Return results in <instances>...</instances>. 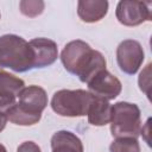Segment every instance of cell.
Wrapping results in <instances>:
<instances>
[{
    "label": "cell",
    "mask_w": 152,
    "mask_h": 152,
    "mask_svg": "<svg viewBox=\"0 0 152 152\" xmlns=\"http://www.w3.org/2000/svg\"><path fill=\"white\" fill-rule=\"evenodd\" d=\"M110 152H140L137 138H115L109 146Z\"/></svg>",
    "instance_id": "5bb4252c"
},
{
    "label": "cell",
    "mask_w": 152,
    "mask_h": 152,
    "mask_svg": "<svg viewBox=\"0 0 152 152\" xmlns=\"http://www.w3.org/2000/svg\"><path fill=\"white\" fill-rule=\"evenodd\" d=\"M61 61L65 70L76 75L81 82L87 83L96 74L106 70V58L100 51L90 48L83 40L69 42L61 52Z\"/></svg>",
    "instance_id": "6da1fadb"
},
{
    "label": "cell",
    "mask_w": 152,
    "mask_h": 152,
    "mask_svg": "<svg viewBox=\"0 0 152 152\" xmlns=\"http://www.w3.org/2000/svg\"><path fill=\"white\" fill-rule=\"evenodd\" d=\"M46 106L48 95L42 87H25L20 91L17 103L8 110L7 120L19 126H32L40 120Z\"/></svg>",
    "instance_id": "7a4b0ae2"
},
{
    "label": "cell",
    "mask_w": 152,
    "mask_h": 152,
    "mask_svg": "<svg viewBox=\"0 0 152 152\" xmlns=\"http://www.w3.org/2000/svg\"><path fill=\"white\" fill-rule=\"evenodd\" d=\"M116 19L125 26H138L152 18L151 2L122 0L119 1L115 10Z\"/></svg>",
    "instance_id": "8992f818"
},
{
    "label": "cell",
    "mask_w": 152,
    "mask_h": 152,
    "mask_svg": "<svg viewBox=\"0 0 152 152\" xmlns=\"http://www.w3.org/2000/svg\"><path fill=\"white\" fill-rule=\"evenodd\" d=\"M28 43L34 53V68H45L56 62L58 49L53 40L40 37L31 39Z\"/></svg>",
    "instance_id": "9c48e42d"
},
{
    "label": "cell",
    "mask_w": 152,
    "mask_h": 152,
    "mask_svg": "<svg viewBox=\"0 0 152 152\" xmlns=\"http://www.w3.org/2000/svg\"><path fill=\"white\" fill-rule=\"evenodd\" d=\"M44 7L45 4L42 0H23L19 2L20 12L28 18H34L42 14Z\"/></svg>",
    "instance_id": "9a60e30c"
},
{
    "label": "cell",
    "mask_w": 152,
    "mask_h": 152,
    "mask_svg": "<svg viewBox=\"0 0 152 152\" xmlns=\"http://www.w3.org/2000/svg\"><path fill=\"white\" fill-rule=\"evenodd\" d=\"M150 69H151V64H147L146 68L140 72L138 80L140 90L144 91L147 96H150Z\"/></svg>",
    "instance_id": "2e32d148"
},
{
    "label": "cell",
    "mask_w": 152,
    "mask_h": 152,
    "mask_svg": "<svg viewBox=\"0 0 152 152\" xmlns=\"http://www.w3.org/2000/svg\"><path fill=\"white\" fill-rule=\"evenodd\" d=\"M108 1L106 0H80L77 2V14L84 23L100 21L108 12Z\"/></svg>",
    "instance_id": "30bf717a"
},
{
    "label": "cell",
    "mask_w": 152,
    "mask_h": 152,
    "mask_svg": "<svg viewBox=\"0 0 152 152\" xmlns=\"http://www.w3.org/2000/svg\"><path fill=\"white\" fill-rule=\"evenodd\" d=\"M1 69H2V68H1V66H0V71H2V70H1Z\"/></svg>",
    "instance_id": "7402d4cb"
},
{
    "label": "cell",
    "mask_w": 152,
    "mask_h": 152,
    "mask_svg": "<svg viewBox=\"0 0 152 152\" xmlns=\"http://www.w3.org/2000/svg\"><path fill=\"white\" fill-rule=\"evenodd\" d=\"M0 152H7V150H6V147L2 145V144H0Z\"/></svg>",
    "instance_id": "44dd1931"
},
{
    "label": "cell",
    "mask_w": 152,
    "mask_h": 152,
    "mask_svg": "<svg viewBox=\"0 0 152 152\" xmlns=\"http://www.w3.org/2000/svg\"><path fill=\"white\" fill-rule=\"evenodd\" d=\"M25 88V82L6 71H0V95L18 99L20 91Z\"/></svg>",
    "instance_id": "4fadbf2b"
},
{
    "label": "cell",
    "mask_w": 152,
    "mask_h": 152,
    "mask_svg": "<svg viewBox=\"0 0 152 152\" xmlns=\"http://www.w3.org/2000/svg\"><path fill=\"white\" fill-rule=\"evenodd\" d=\"M109 124L110 133L114 138H138L141 129L139 107L126 101L114 103Z\"/></svg>",
    "instance_id": "277c9868"
},
{
    "label": "cell",
    "mask_w": 152,
    "mask_h": 152,
    "mask_svg": "<svg viewBox=\"0 0 152 152\" xmlns=\"http://www.w3.org/2000/svg\"><path fill=\"white\" fill-rule=\"evenodd\" d=\"M110 112L112 104L107 100L94 96L87 114L88 121L93 126H104L110 121Z\"/></svg>",
    "instance_id": "7c38bea8"
},
{
    "label": "cell",
    "mask_w": 152,
    "mask_h": 152,
    "mask_svg": "<svg viewBox=\"0 0 152 152\" xmlns=\"http://www.w3.org/2000/svg\"><path fill=\"white\" fill-rule=\"evenodd\" d=\"M93 99L94 95L88 90L61 89L53 94L51 99V108L61 116H84L88 114Z\"/></svg>",
    "instance_id": "5b68a950"
},
{
    "label": "cell",
    "mask_w": 152,
    "mask_h": 152,
    "mask_svg": "<svg viewBox=\"0 0 152 152\" xmlns=\"http://www.w3.org/2000/svg\"><path fill=\"white\" fill-rule=\"evenodd\" d=\"M7 121H8V120H7V118H6V116H1V115H0V132L6 127Z\"/></svg>",
    "instance_id": "ffe728a7"
},
{
    "label": "cell",
    "mask_w": 152,
    "mask_h": 152,
    "mask_svg": "<svg viewBox=\"0 0 152 152\" xmlns=\"http://www.w3.org/2000/svg\"><path fill=\"white\" fill-rule=\"evenodd\" d=\"M17 100L18 99H15V97H10V96L0 95V115L7 118L8 110L17 103Z\"/></svg>",
    "instance_id": "e0dca14e"
},
{
    "label": "cell",
    "mask_w": 152,
    "mask_h": 152,
    "mask_svg": "<svg viewBox=\"0 0 152 152\" xmlns=\"http://www.w3.org/2000/svg\"><path fill=\"white\" fill-rule=\"evenodd\" d=\"M17 152H42V151L40 147L34 141H24L18 146Z\"/></svg>",
    "instance_id": "ac0fdd59"
},
{
    "label": "cell",
    "mask_w": 152,
    "mask_h": 152,
    "mask_svg": "<svg viewBox=\"0 0 152 152\" xmlns=\"http://www.w3.org/2000/svg\"><path fill=\"white\" fill-rule=\"evenodd\" d=\"M88 91L94 96L102 97L107 101L114 100L120 95L122 90V84L118 77L112 75L109 71L102 70L96 74L91 80L87 82Z\"/></svg>",
    "instance_id": "ba28073f"
},
{
    "label": "cell",
    "mask_w": 152,
    "mask_h": 152,
    "mask_svg": "<svg viewBox=\"0 0 152 152\" xmlns=\"http://www.w3.org/2000/svg\"><path fill=\"white\" fill-rule=\"evenodd\" d=\"M150 119L147 120V122H146V125H145V127H142V129H140V133H141V135L142 137H145V141L150 145V139H148V132H150Z\"/></svg>",
    "instance_id": "d6986e66"
},
{
    "label": "cell",
    "mask_w": 152,
    "mask_h": 152,
    "mask_svg": "<svg viewBox=\"0 0 152 152\" xmlns=\"http://www.w3.org/2000/svg\"><path fill=\"white\" fill-rule=\"evenodd\" d=\"M0 66L15 72H26L34 68V53L28 42L17 34L0 37Z\"/></svg>",
    "instance_id": "3957f363"
},
{
    "label": "cell",
    "mask_w": 152,
    "mask_h": 152,
    "mask_svg": "<svg viewBox=\"0 0 152 152\" xmlns=\"http://www.w3.org/2000/svg\"><path fill=\"white\" fill-rule=\"evenodd\" d=\"M52 152H83L81 139L70 131H58L51 138Z\"/></svg>",
    "instance_id": "8fae6325"
},
{
    "label": "cell",
    "mask_w": 152,
    "mask_h": 152,
    "mask_svg": "<svg viewBox=\"0 0 152 152\" xmlns=\"http://www.w3.org/2000/svg\"><path fill=\"white\" fill-rule=\"evenodd\" d=\"M145 52L141 44L134 39H125L116 48V62L120 70L127 75H134L141 66Z\"/></svg>",
    "instance_id": "52a82bcc"
}]
</instances>
